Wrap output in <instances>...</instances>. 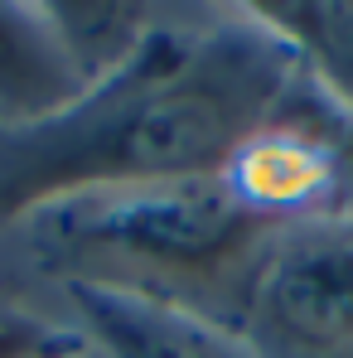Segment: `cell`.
<instances>
[{
    "instance_id": "6da1fadb",
    "label": "cell",
    "mask_w": 353,
    "mask_h": 358,
    "mask_svg": "<svg viewBox=\"0 0 353 358\" xmlns=\"http://www.w3.org/2000/svg\"><path fill=\"white\" fill-rule=\"evenodd\" d=\"M295 68V49L252 5L170 15L73 107L0 126V228L87 189L223 175Z\"/></svg>"
},
{
    "instance_id": "7a4b0ae2",
    "label": "cell",
    "mask_w": 353,
    "mask_h": 358,
    "mask_svg": "<svg viewBox=\"0 0 353 358\" xmlns=\"http://www.w3.org/2000/svg\"><path fill=\"white\" fill-rule=\"evenodd\" d=\"M286 228L242 208L218 175L87 189L0 228L5 281L92 286L170 305L237 334L257 266Z\"/></svg>"
},
{
    "instance_id": "3957f363",
    "label": "cell",
    "mask_w": 353,
    "mask_h": 358,
    "mask_svg": "<svg viewBox=\"0 0 353 358\" xmlns=\"http://www.w3.org/2000/svg\"><path fill=\"white\" fill-rule=\"evenodd\" d=\"M218 179L242 208L276 228L349 218L353 117L305 78V68H295L281 102L233 150Z\"/></svg>"
},
{
    "instance_id": "277c9868",
    "label": "cell",
    "mask_w": 353,
    "mask_h": 358,
    "mask_svg": "<svg viewBox=\"0 0 353 358\" xmlns=\"http://www.w3.org/2000/svg\"><path fill=\"white\" fill-rule=\"evenodd\" d=\"M237 334L257 358H353V213L271 242Z\"/></svg>"
},
{
    "instance_id": "5b68a950",
    "label": "cell",
    "mask_w": 353,
    "mask_h": 358,
    "mask_svg": "<svg viewBox=\"0 0 353 358\" xmlns=\"http://www.w3.org/2000/svg\"><path fill=\"white\" fill-rule=\"evenodd\" d=\"M44 300L82 329L97 358H257L233 329L141 296L59 286Z\"/></svg>"
},
{
    "instance_id": "8992f818",
    "label": "cell",
    "mask_w": 353,
    "mask_h": 358,
    "mask_svg": "<svg viewBox=\"0 0 353 358\" xmlns=\"http://www.w3.org/2000/svg\"><path fill=\"white\" fill-rule=\"evenodd\" d=\"M82 78L63 54L44 5L0 0V126H29L73 107Z\"/></svg>"
},
{
    "instance_id": "52a82bcc",
    "label": "cell",
    "mask_w": 353,
    "mask_h": 358,
    "mask_svg": "<svg viewBox=\"0 0 353 358\" xmlns=\"http://www.w3.org/2000/svg\"><path fill=\"white\" fill-rule=\"evenodd\" d=\"M44 10L59 29V44L73 59L82 87L107 83L170 20L165 5H136V0H121V5H112V0H49Z\"/></svg>"
},
{
    "instance_id": "ba28073f",
    "label": "cell",
    "mask_w": 353,
    "mask_h": 358,
    "mask_svg": "<svg viewBox=\"0 0 353 358\" xmlns=\"http://www.w3.org/2000/svg\"><path fill=\"white\" fill-rule=\"evenodd\" d=\"M295 49L305 78L353 117V0H252Z\"/></svg>"
},
{
    "instance_id": "9c48e42d",
    "label": "cell",
    "mask_w": 353,
    "mask_h": 358,
    "mask_svg": "<svg viewBox=\"0 0 353 358\" xmlns=\"http://www.w3.org/2000/svg\"><path fill=\"white\" fill-rule=\"evenodd\" d=\"M92 354L82 329L59 315L49 300L20 296L0 286V358H82Z\"/></svg>"
},
{
    "instance_id": "30bf717a",
    "label": "cell",
    "mask_w": 353,
    "mask_h": 358,
    "mask_svg": "<svg viewBox=\"0 0 353 358\" xmlns=\"http://www.w3.org/2000/svg\"><path fill=\"white\" fill-rule=\"evenodd\" d=\"M82 358H97V354H82Z\"/></svg>"
}]
</instances>
